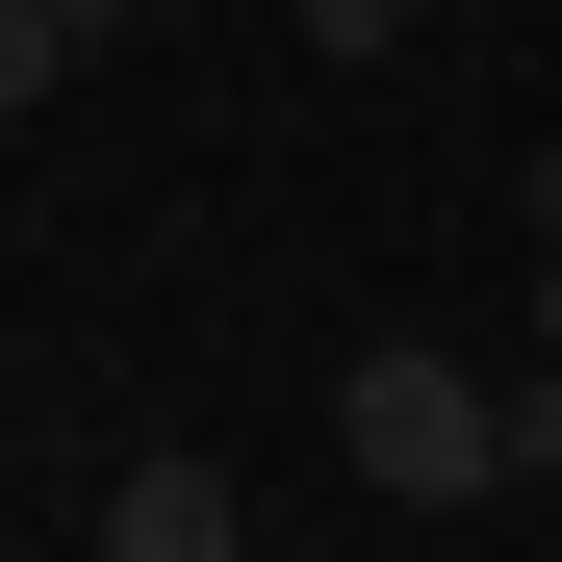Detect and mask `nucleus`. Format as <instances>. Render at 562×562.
I'll use <instances>...</instances> for the list:
<instances>
[{
    "mask_svg": "<svg viewBox=\"0 0 562 562\" xmlns=\"http://www.w3.org/2000/svg\"><path fill=\"white\" fill-rule=\"evenodd\" d=\"M333 460H358L384 512H486V486H512V384H460L435 333H384V358H333Z\"/></svg>",
    "mask_w": 562,
    "mask_h": 562,
    "instance_id": "f257e3e1",
    "label": "nucleus"
},
{
    "mask_svg": "<svg viewBox=\"0 0 562 562\" xmlns=\"http://www.w3.org/2000/svg\"><path fill=\"white\" fill-rule=\"evenodd\" d=\"M103 562H256V486H231V460H128V486H103Z\"/></svg>",
    "mask_w": 562,
    "mask_h": 562,
    "instance_id": "f03ea898",
    "label": "nucleus"
},
{
    "mask_svg": "<svg viewBox=\"0 0 562 562\" xmlns=\"http://www.w3.org/2000/svg\"><path fill=\"white\" fill-rule=\"evenodd\" d=\"M103 26H128V0H0V103H52V77H103Z\"/></svg>",
    "mask_w": 562,
    "mask_h": 562,
    "instance_id": "7ed1b4c3",
    "label": "nucleus"
},
{
    "mask_svg": "<svg viewBox=\"0 0 562 562\" xmlns=\"http://www.w3.org/2000/svg\"><path fill=\"white\" fill-rule=\"evenodd\" d=\"M512 486H562V358H512Z\"/></svg>",
    "mask_w": 562,
    "mask_h": 562,
    "instance_id": "20e7f679",
    "label": "nucleus"
},
{
    "mask_svg": "<svg viewBox=\"0 0 562 562\" xmlns=\"http://www.w3.org/2000/svg\"><path fill=\"white\" fill-rule=\"evenodd\" d=\"M537 358H562V231H537Z\"/></svg>",
    "mask_w": 562,
    "mask_h": 562,
    "instance_id": "39448f33",
    "label": "nucleus"
},
{
    "mask_svg": "<svg viewBox=\"0 0 562 562\" xmlns=\"http://www.w3.org/2000/svg\"><path fill=\"white\" fill-rule=\"evenodd\" d=\"M537 205H562V179H537Z\"/></svg>",
    "mask_w": 562,
    "mask_h": 562,
    "instance_id": "423d86ee",
    "label": "nucleus"
}]
</instances>
